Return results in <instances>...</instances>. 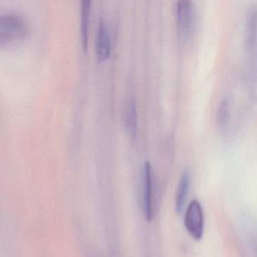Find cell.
Returning <instances> with one entry per match:
<instances>
[{"label": "cell", "instance_id": "obj_7", "mask_svg": "<svg viewBox=\"0 0 257 257\" xmlns=\"http://www.w3.org/2000/svg\"><path fill=\"white\" fill-rule=\"evenodd\" d=\"M190 181H191V178H190V172L185 171L181 175L178 188H177L175 209L178 213H181L185 206L189 190H190Z\"/></svg>", "mask_w": 257, "mask_h": 257}, {"label": "cell", "instance_id": "obj_3", "mask_svg": "<svg viewBox=\"0 0 257 257\" xmlns=\"http://www.w3.org/2000/svg\"><path fill=\"white\" fill-rule=\"evenodd\" d=\"M177 24L181 40H187L193 31L194 24V6L192 0H179L178 2Z\"/></svg>", "mask_w": 257, "mask_h": 257}, {"label": "cell", "instance_id": "obj_6", "mask_svg": "<svg viewBox=\"0 0 257 257\" xmlns=\"http://www.w3.org/2000/svg\"><path fill=\"white\" fill-rule=\"evenodd\" d=\"M246 46L250 52L257 50V5L249 11L246 26Z\"/></svg>", "mask_w": 257, "mask_h": 257}, {"label": "cell", "instance_id": "obj_1", "mask_svg": "<svg viewBox=\"0 0 257 257\" xmlns=\"http://www.w3.org/2000/svg\"><path fill=\"white\" fill-rule=\"evenodd\" d=\"M28 22L17 15L0 16V46H6L12 42L24 40L30 34Z\"/></svg>", "mask_w": 257, "mask_h": 257}, {"label": "cell", "instance_id": "obj_10", "mask_svg": "<svg viewBox=\"0 0 257 257\" xmlns=\"http://www.w3.org/2000/svg\"><path fill=\"white\" fill-rule=\"evenodd\" d=\"M229 118H230V111L228 102L223 100L220 104L218 110H217V120L219 127L221 130H225L229 124Z\"/></svg>", "mask_w": 257, "mask_h": 257}, {"label": "cell", "instance_id": "obj_8", "mask_svg": "<svg viewBox=\"0 0 257 257\" xmlns=\"http://www.w3.org/2000/svg\"><path fill=\"white\" fill-rule=\"evenodd\" d=\"M91 0H81V35L84 51L88 47L89 22H90Z\"/></svg>", "mask_w": 257, "mask_h": 257}, {"label": "cell", "instance_id": "obj_5", "mask_svg": "<svg viewBox=\"0 0 257 257\" xmlns=\"http://www.w3.org/2000/svg\"><path fill=\"white\" fill-rule=\"evenodd\" d=\"M96 55L100 62L108 60L111 54V39L106 24L103 20L99 21L96 34Z\"/></svg>", "mask_w": 257, "mask_h": 257}, {"label": "cell", "instance_id": "obj_9", "mask_svg": "<svg viewBox=\"0 0 257 257\" xmlns=\"http://www.w3.org/2000/svg\"><path fill=\"white\" fill-rule=\"evenodd\" d=\"M137 126V108L134 103H131L128 107L126 115V126L128 133H130L131 136H136Z\"/></svg>", "mask_w": 257, "mask_h": 257}, {"label": "cell", "instance_id": "obj_11", "mask_svg": "<svg viewBox=\"0 0 257 257\" xmlns=\"http://www.w3.org/2000/svg\"><path fill=\"white\" fill-rule=\"evenodd\" d=\"M2 48V47H1V46H0V48Z\"/></svg>", "mask_w": 257, "mask_h": 257}, {"label": "cell", "instance_id": "obj_4", "mask_svg": "<svg viewBox=\"0 0 257 257\" xmlns=\"http://www.w3.org/2000/svg\"><path fill=\"white\" fill-rule=\"evenodd\" d=\"M143 213L145 220L151 222L154 217L153 183L151 166L146 162L143 169Z\"/></svg>", "mask_w": 257, "mask_h": 257}, {"label": "cell", "instance_id": "obj_2", "mask_svg": "<svg viewBox=\"0 0 257 257\" xmlns=\"http://www.w3.org/2000/svg\"><path fill=\"white\" fill-rule=\"evenodd\" d=\"M184 226L189 235L196 240L202 239L205 227L204 212L200 202L193 200L187 207L184 217Z\"/></svg>", "mask_w": 257, "mask_h": 257}]
</instances>
